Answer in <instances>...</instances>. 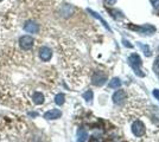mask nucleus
Wrapping results in <instances>:
<instances>
[{
  "mask_svg": "<svg viewBox=\"0 0 159 142\" xmlns=\"http://www.w3.org/2000/svg\"><path fill=\"white\" fill-rule=\"evenodd\" d=\"M64 102H65V96H64V94H57L56 97H55V103H56L57 105H63Z\"/></svg>",
  "mask_w": 159,
  "mask_h": 142,
  "instance_id": "obj_15",
  "label": "nucleus"
},
{
  "mask_svg": "<svg viewBox=\"0 0 159 142\" xmlns=\"http://www.w3.org/2000/svg\"><path fill=\"white\" fill-rule=\"evenodd\" d=\"M152 6L155 9V11H159V0H150Z\"/></svg>",
  "mask_w": 159,
  "mask_h": 142,
  "instance_id": "obj_18",
  "label": "nucleus"
},
{
  "mask_svg": "<svg viewBox=\"0 0 159 142\" xmlns=\"http://www.w3.org/2000/svg\"><path fill=\"white\" fill-rule=\"evenodd\" d=\"M32 100H33V103H35V104L40 105V104L44 103L45 97H44V95H43L42 93H35L33 96H32Z\"/></svg>",
  "mask_w": 159,
  "mask_h": 142,
  "instance_id": "obj_13",
  "label": "nucleus"
},
{
  "mask_svg": "<svg viewBox=\"0 0 159 142\" xmlns=\"http://www.w3.org/2000/svg\"><path fill=\"white\" fill-rule=\"evenodd\" d=\"M139 46L141 47L142 52L146 55V56H151V51H150V47L147 45H144V44H139Z\"/></svg>",
  "mask_w": 159,
  "mask_h": 142,
  "instance_id": "obj_17",
  "label": "nucleus"
},
{
  "mask_svg": "<svg viewBox=\"0 0 159 142\" xmlns=\"http://www.w3.org/2000/svg\"><path fill=\"white\" fill-rule=\"evenodd\" d=\"M129 27L135 31H139L141 34H147V36H151L155 32V27L152 25H148V24H145L142 26H129Z\"/></svg>",
  "mask_w": 159,
  "mask_h": 142,
  "instance_id": "obj_4",
  "label": "nucleus"
},
{
  "mask_svg": "<svg viewBox=\"0 0 159 142\" xmlns=\"http://www.w3.org/2000/svg\"><path fill=\"white\" fill-rule=\"evenodd\" d=\"M122 42H124V45H125V46H127V47H129V49L132 47V44H129V42H128V40H126V39H124Z\"/></svg>",
  "mask_w": 159,
  "mask_h": 142,
  "instance_id": "obj_21",
  "label": "nucleus"
},
{
  "mask_svg": "<svg viewBox=\"0 0 159 142\" xmlns=\"http://www.w3.org/2000/svg\"><path fill=\"white\" fill-rule=\"evenodd\" d=\"M33 44H35V40H33V38H32L31 36H29V34H24V36H22V37L19 38V46H20L23 50H25V51L31 50V49L33 47Z\"/></svg>",
  "mask_w": 159,
  "mask_h": 142,
  "instance_id": "obj_2",
  "label": "nucleus"
},
{
  "mask_svg": "<svg viewBox=\"0 0 159 142\" xmlns=\"http://www.w3.org/2000/svg\"><path fill=\"white\" fill-rule=\"evenodd\" d=\"M29 115H30V116H32V117L38 116V114H37V113H29Z\"/></svg>",
  "mask_w": 159,
  "mask_h": 142,
  "instance_id": "obj_23",
  "label": "nucleus"
},
{
  "mask_svg": "<svg viewBox=\"0 0 159 142\" xmlns=\"http://www.w3.org/2000/svg\"><path fill=\"white\" fill-rule=\"evenodd\" d=\"M153 96H154L157 100H159V90H158V89L153 90Z\"/></svg>",
  "mask_w": 159,
  "mask_h": 142,
  "instance_id": "obj_20",
  "label": "nucleus"
},
{
  "mask_svg": "<svg viewBox=\"0 0 159 142\" xmlns=\"http://www.w3.org/2000/svg\"><path fill=\"white\" fill-rule=\"evenodd\" d=\"M132 133L135 135V136H142L145 134V126L141 121H135L133 124H132Z\"/></svg>",
  "mask_w": 159,
  "mask_h": 142,
  "instance_id": "obj_6",
  "label": "nucleus"
},
{
  "mask_svg": "<svg viewBox=\"0 0 159 142\" xmlns=\"http://www.w3.org/2000/svg\"><path fill=\"white\" fill-rule=\"evenodd\" d=\"M108 87L112 88V89H118L121 87V81L119 78H113L109 83H108Z\"/></svg>",
  "mask_w": 159,
  "mask_h": 142,
  "instance_id": "obj_14",
  "label": "nucleus"
},
{
  "mask_svg": "<svg viewBox=\"0 0 159 142\" xmlns=\"http://www.w3.org/2000/svg\"><path fill=\"white\" fill-rule=\"evenodd\" d=\"M61 116H62V111L59 109H51V110H48L44 114V118L45 120H57Z\"/></svg>",
  "mask_w": 159,
  "mask_h": 142,
  "instance_id": "obj_9",
  "label": "nucleus"
},
{
  "mask_svg": "<svg viewBox=\"0 0 159 142\" xmlns=\"http://www.w3.org/2000/svg\"><path fill=\"white\" fill-rule=\"evenodd\" d=\"M38 56H39L42 62H49L51 59V57H52V51L48 46H42L39 49V51H38Z\"/></svg>",
  "mask_w": 159,
  "mask_h": 142,
  "instance_id": "obj_5",
  "label": "nucleus"
},
{
  "mask_svg": "<svg viewBox=\"0 0 159 142\" xmlns=\"http://www.w3.org/2000/svg\"><path fill=\"white\" fill-rule=\"evenodd\" d=\"M87 11H88V13H90V14H92L93 17H95L96 19H99V20H100V22L102 23V25H103V26H105V27H106V29H107V30H108L109 32H112V30H111V27L108 26V24L106 23V20H105V19H103V18H102L101 16H99V13H96V12H94V11H93V10H90V9H88Z\"/></svg>",
  "mask_w": 159,
  "mask_h": 142,
  "instance_id": "obj_12",
  "label": "nucleus"
},
{
  "mask_svg": "<svg viewBox=\"0 0 159 142\" xmlns=\"http://www.w3.org/2000/svg\"><path fill=\"white\" fill-rule=\"evenodd\" d=\"M106 1H107L108 5H114L116 3V0H106Z\"/></svg>",
  "mask_w": 159,
  "mask_h": 142,
  "instance_id": "obj_22",
  "label": "nucleus"
},
{
  "mask_svg": "<svg viewBox=\"0 0 159 142\" xmlns=\"http://www.w3.org/2000/svg\"><path fill=\"white\" fill-rule=\"evenodd\" d=\"M92 142H100V141H99V140H95V138H94V140H92Z\"/></svg>",
  "mask_w": 159,
  "mask_h": 142,
  "instance_id": "obj_24",
  "label": "nucleus"
},
{
  "mask_svg": "<svg viewBox=\"0 0 159 142\" xmlns=\"http://www.w3.org/2000/svg\"><path fill=\"white\" fill-rule=\"evenodd\" d=\"M126 97H127V95L124 90H118L113 94V102L115 104H122L126 101Z\"/></svg>",
  "mask_w": 159,
  "mask_h": 142,
  "instance_id": "obj_8",
  "label": "nucleus"
},
{
  "mask_svg": "<svg viewBox=\"0 0 159 142\" xmlns=\"http://www.w3.org/2000/svg\"><path fill=\"white\" fill-rule=\"evenodd\" d=\"M0 1H3V0H0Z\"/></svg>",
  "mask_w": 159,
  "mask_h": 142,
  "instance_id": "obj_25",
  "label": "nucleus"
},
{
  "mask_svg": "<svg viewBox=\"0 0 159 142\" xmlns=\"http://www.w3.org/2000/svg\"><path fill=\"white\" fill-rule=\"evenodd\" d=\"M128 62H129V65L133 67L134 72H135L139 77H144V76H145V74L142 72V70H141V64H142V62H141L139 55L132 53V55L128 57Z\"/></svg>",
  "mask_w": 159,
  "mask_h": 142,
  "instance_id": "obj_1",
  "label": "nucleus"
},
{
  "mask_svg": "<svg viewBox=\"0 0 159 142\" xmlns=\"http://www.w3.org/2000/svg\"><path fill=\"white\" fill-rule=\"evenodd\" d=\"M154 69L158 70V72H159V57H157L155 59V63H154Z\"/></svg>",
  "mask_w": 159,
  "mask_h": 142,
  "instance_id": "obj_19",
  "label": "nucleus"
},
{
  "mask_svg": "<svg viewBox=\"0 0 159 142\" xmlns=\"http://www.w3.org/2000/svg\"><path fill=\"white\" fill-rule=\"evenodd\" d=\"M72 12H74V7L71 5H69V4H64L61 7V14L63 17H69V16L72 14Z\"/></svg>",
  "mask_w": 159,
  "mask_h": 142,
  "instance_id": "obj_10",
  "label": "nucleus"
},
{
  "mask_svg": "<svg viewBox=\"0 0 159 142\" xmlns=\"http://www.w3.org/2000/svg\"><path fill=\"white\" fill-rule=\"evenodd\" d=\"M107 81V76L102 72V71H96V72L93 75V78H92V82L94 85L96 87H101L106 83Z\"/></svg>",
  "mask_w": 159,
  "mask_h": 142,
  "instance_id": "obj_3",
  "label": "nucleus"
},
{
  "mask_svg": "<svg viewBox=\"0 0 159 142\" xmlns=\"http://www.w3.org/2000/svg\"><path fill=\"white\" fill-rule=\"evenodd\" d=\"M87 138H88V133L83 128H80L77 130V141L76 142H86Z\"/></svg>",
  "mask_w": 159,
  "mask_h": 142,
  "instance_id": "obj_11",
  "label": "nucleus"
},
{
  "mask_svg": "<svg viewBox=\"0 0 159 142\" xmlns=\"http://www.w3.org/2000/svg\"><path fill=\"white\" fill-rule=\"evenodd\" d=\"M24 31L27 32V33H31V34H36V33H38V31H39V26H38V24H37L36 22L29 20V22H26L25 25H24Z\"/></svg>",
  "mask_w": 159,
  "mask_h": 142,
  "instance_id": "obj_7",
  "label": "nucleus"
},
{
  "mask_svg": "<svg viewBox=\"0 0 159 142\" xmlns=\"http://www.w3.org/2000/svg\"><path fill=\"white\" fill-rule=\"evenodd\" d=\"M93 96H94V94H93V91H92V90H88V91H86V93L83 94V98H85L88 103H90V102H92Z\"/></svg>",
  "mask_w": 159,
  "mask_h": 142,
  "instance_id": "obj_16",
  "label": "nucleus"
}]
</instances>
